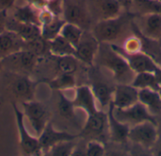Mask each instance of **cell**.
Listing matches in <instances>:
<instances>
[{
    "instance_id": "6da1fadb",
    "label": "cell",
    "mask_w": 161,
    "mask_h": 156,
    "mask_svg": "<svg viewBox=\"0 0 161 156\" xmlns=\"http://www.w3.org/2000/svg\"><path fill=\"white\" fill-rule=\"evenodd\" d=\"M133 25L132 19L123 13L112 19L96 22L92 28V34L100 43L118 44V41L124 40L131 36L128 35Z\"/></svg>"
},
{
    "instance_id": "7a4b0ae2",
    "label": "cell",
    "mask_w": 161,
    "mask_h": 156,
    "mask_svg": "<svg viewBox=\"0 0 161 156\" xmlns=\"http://www.w3.org/2000/svg\"><path fill=\"white\" fill-rule=\"evenodd\" d=\"M97 56L100 63L108 69L118 84H132L136 73L131 69L125 58L115 51L108 43H100Z\"/></svg>"
},
{
    "instance_id": "3957f363",
    "label": "cell",
    "mask_w": 161,
    "mask_h": 156,
    "mask_svg": "<svg viewBox=\"0 0 161 156\" xmlns=\"http://www.w3.org/2000/svg\"><path fill=\"white\" fill-rule=\"evenodd\" d=\"M61 16L65 22L76 24L84 30L89 29L93 21L86 0H62Z\"/></svg>"
},
{
    "instance_id": "277c9868",
    "label": "cell",
    "mask_w": 161,
    "mask_h": 156,
    "mask_svg": "<svg viewBox=\"0 0 161 156\" xmlns=\"http://www.w3.org/2000/svg\"><path fill=\"white\" fill-rule=\"evenodd\" d=\"M12 108L16 119V124L19 134V143L21 151L25 155H42V150L38 137L31 136L25 125L24 113L17 107L15 103H12Z\"/></svg>"
},
{
    "instance_id": "5b68a950",
    "label": "cell",
    "mask_w": 161,
    "mask_h": 156,
    "mask_svg": "<svg viewBox=\"0 0 161 156\" xmlns=\"http://www.w3.org/2000/svg\"><path fill=\"white\" fill-rule=\"evenodd\" d=\"M110 108L117 120L129 125L130 127L145 121H151L158 124L156 119L157 117L153 116L141 102H138L127 108H116L111 104Z\"/></svg>"
},
{
    "instance_id": "8992f818",
    "label": "cell",
    "mask_w": 161,
    "mask_h": 156,
    "mask_svg": "<svg viewBox=\"0 0 161 156\" xmlns=\"http://www.w3.org/2000/svg\"><path fill=\"white\" fill-rule=\"evenodd\" d=\"M128 139L145 149L154 147L158 139V124L151 121H145L131 126L128 133Z\"/></svg>"
},
{
    "instance_id": "52a82bcc",
    "label": "cell",
    "mask_w": 161,
    "mask_h": 156,
    "mask_svg": "<svg viewBox=\"0 0 161 156\" xmlns=\"http://www.w3.org/2000/svg\"><path fill=\"white\" fill-rule=\"evenodd\" d=\"M132 21L144 39L152 41L161 40V13L133 15Z\"/></svg>"
},
{
    "instance_id": "ba28073f",
    "label": "cell",
    "mask_w": 161,
    "mask_h": 156,
    "mask_svg": "<svg viewBox=\"0 0 161 156\" xmlns=\"http://www.w3.org/2000/svg\"><path fill=\"white\" fill-rule=\"evenodd\" d=\"M110 46L117 51L120 55H122L131 69L136 73H157L161 69L155 61V59L148 54L144 52H138L129 54L123 50V48L118 44H110Z\"/></svg>"
},
{
    "instance_id": "9c48e42d",
    "label": "cell",
    "mask_w": 161,
    "mask_h": 156,
    "mask_svg": "<svg viewBox=\"0 0 161 156\" xmlns=\"http://www.w3.org/2000/svg\"><path fill=\"white\" fill-rule=\"evenodd\" d=\"M23 113L35 131L37 137L42 132L48 122V113L45 106L37 101H23Z\"/></svg>"
},
{
    "instance_id": "30bf717a",
    "label": "cell",
    "mask_w": 161,
    "mask_h": 156,
    "mask_svg": "<svg viewBox=\"0 0 161 156\" xmlns=\"http://www.w3.org/2000/svg\"><path fill=\"white\" fill-rule=\"evenodd\" d=\"M93 21L112 19L123 13L119 0H86Z\"/></svg>"
},
{
    "instance_id": "8fae6325",
    "label": "cell",
    "mask_w": 161,
    "mask_h": 156,
    "mask_svg": "<svg viewBox=\"0 0 161 156\" xmlns=\"http://www.w3.org/2000/svg\"><path fill=\"white\" fill-rule=\"evenodd\" d=\"M38 62V56L29 50L22 49L2 59L3 66L10 68L20 73H31Z\"/></svg>"
},
{
    "instance_id": "7c38bea8",
    "label": "cell",
    "mask_w": 161,
    "mask_h": 156,
    "mask_svg": "<svg viewBox=\"0 0 161 156\" xmlns=\"http://www.w3.org/2000/svg\"><path fill=\"white\" fill-rule=\"evenodd\" d=\"M100 47V42L94 37V35L90 32H86L82 35V38L75 48V56L78 60L84 62L88 65H92Z\"/></svg>"
},
{
    "instance_id": "4fadbf2b",
    "label": "cell",
    "mask_w": 161,
    "mask_h": 156,
    "mask_svg": "<svg viewBox=\"0 0 161 156\" xmlns=\"http://www.w3.org/2000/svg\"><path fill=\"white\" fill-rule=\"evenodd\" d=\"M75 136L71 135L67 132H61V131H57L54 127L53 124L48 121L47 124L45 125L44 129L42 132L39 135V142L42 150V153L46 155L48 151L55 146L56 144L61 142V141H66V140H75Z\"/></svg>"
},
{
    "instance_id": "5bb4252c",
    "label": "cell",
    "mask_w": 161,
    "mask_h": 156,
    "mask_svg": "<svg viewBox=\"0 0 161 156\" xmlns=\"http://www.w3.org/2000/svg\"><path fill=\"white\" fill-rule=\"evenodd\" d=\"M139 102V89L131 84H117L114 88L112 105L116 108H127Z\"/></svg>"
},
{
    "instance_id": "9a60e30c",
    "label": "cell",
    "mask_w": 161,
    "mask_h": 156,
    "mask_svg": "<svg viewBox=\"0 0 161 156\" xmlns=\"http://www.w3.org/2000/svg\"><path fill=\"white\" fill-rule=\"evenodd\" d=\"M75 108L84 110L87 115H91L99 110L97 103L90 86H80L75 89V97L72 100Z\"/></svg>"
},
{
    "instance_id": "2e32d148",
    "label": "cell",
    "mask_w": 161,
    "mask_h": 156,
    "mask_svg": "<svg viewBox=\"0 0 161 156\" xmlns=\"http://www.w3.org/2000/svg\"><path fill=\"white\" fill-rule=\"evenodd\" d=\"M7 30L14 32L24 41H29L31 40H34L42 36L41 26L33 24L21 23V22L14 20L13 18L8 20Z\"/></svg>"
},
{
    "instance_id": "e0dca14e",
    "label": "cell",
    "mask_w": 161,
    "mask_h": 156,
    "mask_svg": "<svg viewBox=\"0 0 161 156\" xmlns=\"http://www.w3.org/2000/svg\"><path fill=\"white\" fill-rule=\"evenodd\" d=\"M25 41L14 32L7 30L0 34V58L5 57L14 54L22 49H24Z\"/></svg>"
},
{
    "instance_id": "ac0fdd59",
    "label": "cell",
    "mask_w": 161,
    "mask_h": 156,
    "mask_svg": "<svg viewBox=\"0 0 161 156\" xmlns=\"http://www.w3.org/2000/svg\"><path fill=\"white\" fill-rule=\"evenodd\" d=\"M91 88L94 94L98 108L108 112L112 104L114 89H111L108 84L101 81L93 82Z\"/></svg>"
},
{
    "instance_id": "d6986e66",
    "label": "cell",
    "mask_w": 161,
    "mask_h": 156,
    "mask_svg": "<svg viewBox=\"0 0 161 156\" xmlns=\"http://www.w3.org/2000/svg\"><path fill=\"white\" fill-rule=\"evenodd\" d=\"M108 129L111 139L117 143L126 142V140L128 139V133H129L130 126L117 120L114 117L110 106L108 111Z\"/></svg>"
},
{
    "instance_id": "ffe728a7",
    "label": "cell",
    "mask_w": 161,
    "mask_h": 156,
    "mask_svg": "<svg viewBox=\"0 0 161 156\" xmlns=\"http://www.w3.org/2000/svg\"><path fill=\"white\" fill-rule=\"evenodd\" d=\"M139 102L155 117L161 115V95L158 90L151 89H139Z\"/></svg>"
},
{
    "instance_id": "44dd1931",
    "label": "cell",
    "mask_w": 161,
    "mask_h": 156,
    "mask_svg": "<svg viewBox=\"0 0 161 156\" xmlns=\"http://www.w3.org/2000/svg\"><path fill=\"white\" fill-rule=\"evenodd\" d=\"M108 112L99 109L93 114L88 115L84 132L88 135H101L108 129Z\"/></svg>"
},
{
    "instance_id": "7402d4cb",
    "label": "cell",
    "mask_w": 161,
    "mask_h": 156,
    "mask_svg": "<svg viewBox=\"0 0 161 156\" xmlns=\"http://www.w3.org/2000/svg\"><path fill=\"white\" fill-rule=\"evenodd\" d=\"M40 10L37 7L32 4H26L25 6L17 7L13 12V19L25 24H33L42 26L40 20Z\"/></svg>"
},
{
    "instance_id": "603a6c76",
    "label": "cell",
    "mask_w": 161,
    "mask_h": 156,
    "mask_svg": "<svg viewBox=\"0 0 161 156\" xmlns=\"http://www.w3.org/2000/svg\"><path fill=\"white\" fill-rule=\"evenodd\" d=\"M12 92L18 98L25 101L33 100L35 83L25 75H22L12 83Z\"/></svg>"
},
{
    "instance_id": "cb8c5ba5",
    "label": "cell",
    "mask_w": 161,
    "mask_h": 156,
    "mask_svg": "<svg viewBox=\"0 0 161 156\" xmlns=\"http://www.w3.org/2000/svg\"><path fill=\"white\" fill-rule=\"evenodd\" d=\"M49 53L57 57L64 56H75V47H74L60 34L49 40Z\"/></svg>"
},
{
    "instance_id": "d4e9b609",
    "label": "cell",
    "mask_w": 161,
    "mask_h": 156,
    "mask_svg": "<svg viewBox=\"0 0 161 156\" xmlns=\"http://www.w3.org/2000/svg\"><path fill=\"white\" fill-rule=\"evenodd\" d=\"M128 11L132 15L161 13V2L157 0H132Z\"/></svg>"
},
{
    "instance_id": "484cf974",
    "label": "cell",
    "mask_w": 161,
    "mask_h": 156,
    "mask_svg": "<svg viewBox=\"0 0 161 156\" xmlns=\"http://www.w3.org/2000/svg\"><path fill=\"white\" fill-rule=\"evenodd\" d=\"M138 89H151L155 90H159L161 85L158 74L155 73H139L131 84Z\"/></svg>"
},
{
    "instance_id": "4316f807",
    "label": "cell",
    "mask_w": 161,
    "mask_h": 156,
    "mask_svg": "<svg viewBox=\"0 0 161 156\" xmlns=\"http://www.w3.org/2000/svg\"><path fill=\"white\" fill-rule=\"evenodd\" d=\"M84 33V29L81 28L80 26L71 24V23H65L64 25L61 28L60 31V35L65 38L74 47L76 48V46L78 45L82 35Z\"/></svg>"
},
{
    "instance_id": "83f0119b",
    "label": "cell",
    "mask_w": 161,
    "mask_h": 156,
    "mask_svg": "<svg viewBox=\"0 0 161 156\" xmlns=\"http://www.w3.org/2000/svg\"><path fill=\"white\" fill-rule=\"evenodd\" d=\"M49 87L58 91L71 89L75 87V78L70 73H60L49 82Z\"/></svg>"
},
{
    "instance_id": "f1b7e54d",
    "label": "cell",
    "mask_w": 161,
    "mask_h": 156,
    "mask_svg": "<svg viewBox=\"0 0 161 156\" xmlns=\"http://www.w3.org/2000/svg\"><path fill=\"white\" fill-rule=\"evenodd\" d=\"M57 67L60 73L74 74L78 68V59L75 56H58L57 61Z\"/></svg>"
},
{
    "instance_id": "f546056e",
    "label": "cell",
    "mask_w": 161,
    "mask_h": 156,
    "mask_svg": "<svg viewBox=\"0 0 161 156\" xmlns=\"http://www.w3.org/2000/svg\"><path fill=\"white\" fill-rule=\"evenodd\" d=\"M75 149V144L74 143V140H66L61 141L55 146H53L46 155L52 156H70L73 155V153Z\"/></svg>"
},
{
    "instance_id": "4dcf8cb0",
    "label": "cell",
    "mask_w": 161,
    "mask_h": 156,
    "mask_svg": "<svg viewBox=\"0 0 161 156\" xmlns=\"http://www.w3.org/2000/svg\"><path fill=\"white\" fill-rule=\"evenodd\" d=\"M24 49L29 50L39 56L40 55H43L47 51L49 52V41L44 40L41 36L29 41H25Z\"/></svg>"
},
{
    "instance_id": "1f68e13d",
    "label": "cell",
    "mask_w": 161,
    "mask_h": 156,
    "mask_svg": "<svg viewBox=\"0 0 161 156\" xmlns=\"http://www.w3.org/2000/svg\"><path fill=\"white\" fill-rule=\"evenodd\" d=\"M75 105L72 100H69L65 95L61 92L59 93V101H58V112L60 116L66 119H72L75 115Z\"/></svg>"
},
{
    "instance_id": "d6a6232c",
    "label": "cell",
    "mask_w": 161,
    "mask_h": 156,
    "mask_svg": "<svg viewBox=\"0 0 161 156\" xmlns=\"http://www.w3.org/2000/svg\"><path fill=\"white\" fill-rule=\"evenodd\" d=\"M121 47L126 53L133 54V53L142 52L143 48V43L140 38L136 36H129L124 40Z\"/></svg>"
},
{
    "instance_id": "836d02e7",
    "label": "cell",
    "mask_w": 161,
    "mask_h": 156,
    "mask_svg": "<svg viewBox=\"0 0 161 156\" xmlns=\"http://www.w3.org/2000/svg\"><path fill=\"white\" fill-rule=\"evenodd\" d=\"M106 153L103 143L97 140H92L87 144L86 155L87 156H103Z\"/></svg>"
},
{
    "instance_id": "e575fe53",
    "label": "cell",
    "mask_w": 161,
    "mask_h": 156,
    "mask_svg": "<svg viewBox=\"0 0 161 156\" xmlns=\"http://www.w3.org/2000/svg\"><path fill=\"white\" fill-rule=\"evenodd\" d=\"M8 14L7 10H0V34L7 31V24H8Z\"/></svg>"
},
{
    "instance_id": "d590c367",
    "label": "cell",
    "mask_w": 161,
    "mask_h": 156,
    "mask_svg": "<svg viewBox=\"0 0 161 156\" xmlns=\"http://www.w3.org/2000/svg\"><path fill=\"white\" fill-rule=\"evenodd\" d=\"M16 0H0V10H8L14 6Z\"/></svg>"
},
{
    "instance_id": "8d00e7d4",
    "label": "cell",
    "mask_w": 161,
    "mask_h": 156,
    "mask_svg": "<svg viewBox=\"0 0 161 156\" xmlns=\"http://www.w3.org/2000/svg\"><path fill=\"white\" fill-rule=\"evenodd\" d=\"M154 59L155 61L157 62V64L158 65V67L161 69V50L158 52H155L154 55H150Z\"/></svg>"
},
{
    "instance_id": "74e56055",
    "label": "cell",
    "mask_w": 161,
    "mask_h": 156,
    "mask_svg": "<svg viewBox=\"0 0 161 156\" xmlns=\"http://www.w3.org/2000/svg\"><path fill=\"white\" fill-rule=\"evenodd\" d=\"M2 67H3V63H2V59L0 58V71H1V69H2Z\"/></svg>"
},
{
    "instance_id": "f35d334b",
    "label": "cell",
    "mask_w": 161,
    "mask_h": 156,
    "mask_svg": "<svg viewBox=\"0 0 161 156\" xmlns=\"http://www.w3.org/2000/svg\"><path fill=\"white\" fill-rule=\"evenodd\" d=\"M44 1H45V2H46L47 4H48L49 2H51V1H53V0H44Z\"/></svg>"
},
{
    "instance_id": "ab89813d",
    "label": "cell",
    "mask_w": 161,
    "mask_h": 156,
    "mask_svg": "<svg viewBox=\"0 0 161 156\" xmlns=\"http://www.w3.org/2000/svg\"><path fill=\"white\" fill-rule=\"evenodd\" d=\"M158 91H159V93H160V95H161V87H160V89H159V90H158Z\"/></svg>"
},
{
    "instance_id": "60d3db41",
    "label": "cell",
    "mask_w": 161,
    "mask_h": 156,
    "mask_svg": "<svg viewBox=\"0 0 161 156\" xmlns=\"http://www.w3.org/2000/svg\"><path fill=\"white\" fill-rule=\"evenodd\" d=\"M157 1H158V2H161V0H157Z\"/></svg>"
}]
</instances>
